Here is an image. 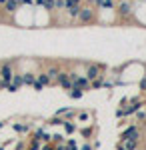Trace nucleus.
Returning a JSON list of instances; mask_svg holds the SVG:
<instances>
[{
	"mask_svg": "<svg viewBox=\"0 0 146 150\" xmlns=\"http://www.w3.org/2000/svg\"><path fill=\"white\" fill-rule=\"evenodd\" d=\"M138 142L136 140H128V138H122V142L118 144V150H136Z\"/></svg>",
	"mask_w": 146,
	"mask_h": 150,
	"instance_id": "obj_8",
	"label": "nucleus"
},
{
	"mask_svg": "<svg viewBox=\"0 0 146 150\" xmlns=\"http://www.w3.org/2000/svg\"><path fill=\"white\" fill-rule=\"evenodd\" d=\"M34 2H36L38 6H42V4H44V0H34Z\"/></svg>",
	"mask_w": 146,
	"mask_h": 150,
	"instance_id": "obj_22",
	"label": "nucleus"
},
{
	"mask_svg": "<svg viewBox=\"0 0 146 150\" xmlns=\"http://www.w3.org/2000/svg\"><path fill=\"white\" fill-rule=\"evenodd\" d=\"M114 2H116V0H102V6H100V8H104V10H110V8L114 6Z\"/></svg>",
	"mask_w": 146,
	"mask_h": 150,
	"instance_id": "obj_15",
	"label": "nucleus"
},
{
	"mask_svg": "<svg viewBox=\"0 0 146 150\" xmlns=\"http://www.w3.org/2000/svg\"><path fill=\"white\" fill-rule=\"evenodd\" d=\"M82 0H66V10H72V8H80Z\"/></svg>",
	"mask_w": 146,
	"mask_h": 150,
	"instance_id": "obj_13",
	"label": "nucleus"
},
{
	"mask_svg": "<svg viewBox=\"0 0 146 150\" xmlns=\"http://www.w3.org/2000/svg\"><path fill=\"white\" fill-rule=\"evenodd\" d=\"M54 2H56V12L66 10V0H54Z\"/></svg>",
	"mask_w": 146,
	"mask_h": 150,
	"instance_id": "obj_14",
	"label": "nucleus"
},
{
	"mask_svg": "<svg viewBox=\"0 0 146 150\" xmlns=\"http://www.w3.org/2000/svg\"><path fill=\"white\" fill-rule=\"evenodd\" d=\"M122 138H128V140H140V130L136 126H128V128H124L122 130Z\"/></svg>",
	"mask_w": 146,
	"mask_h": 150,
	"instance_id": "obj_6",
	"label": "nucleus"
},
{
	"mask_svg": "<svg viewBox=\"0 0 146 150\" xmlns=\"http://www.w3.org/2000/svg\"><path fill=\"white\" fill-rule=\"evenodd\" d=\"M46 74H48L50 80H54V78H58V74H60V68L58 66H48L46 68Z\"/></svg>",
	"mask_w": 146,
	"mask_h": 150,
	"instance_id": "obj_10",
	"label": "nucleus"
},
{
	"mask_svg": "<svg viewBox=\"0 0 146 150\" xmlns=\"http://www.w3.org/2000/svg\"><path fill=\"white\" fill-rule=\"evenodd\" d=\"M90 118V114H86V112H82V114H80V120H88Z\"/></svg>",
	"mask_w": 146,
	"mask_h": 150,
	"instance_id": "obj_20",
	"label": "nucleus"
},
{
	"mask_svg": "<svg viewBox=\"0 0 146 150\" xmlns=\"http://www.w3.org/2000/svg\"><path fill=\"white\" fill-rule=\"evenodd\" d=\"M140 90H146V76L142 74V80H140Z\"/></svg>",
	"mask_w": 146,
	"mask_h": 150,
	"instance_id": "obj_18",
	"label": "nucleus"
},
{
	"mask_svg": "<svg viewBox=\"0 0 146 150\" xmlns=\"http://www.w3.org/2000/svg\"><path fill=\"white\" fill-rule=\"evenodd\" d=\"M138 118H140V120H146V112H142V110H140V112H138Z\"/></svg>",
	"mask_w": 146,
	"mask_h": 150,
	"instance_id": "obj_21",
	"label": "nucleus"
},
{
	"mask_svg": "<svg viewBox=\"0 0 146 150\" xmlns=\"http://www.w3.org/2000/svg\"><path fill=\"white\" fill-rule=\"evenodd\" d=\"M134 0H120L118 2V16L122 20H134Z\"/></svg>",
	"mask_w": 146,
	"mask_h": 150,
	"instance_id": "obj_1",
	"label": "nucleus"
},
{
	"mask_svg": "<svg viewBox=\"0 0 146 150\" xmlns=\"http://www.w3.org/2000/svg\"><path fill=\"white\" fill-rule=\"evenodd\" d=\"M74 80V86L72 88H80V90H86L90 86V80L86 78V76H76V78H72Z\"/></svg>",
	"mask_w": 146,
	"mask_h": 150,
	"instance_id": "obj_7",
	"label": "nucleus"
},
{
	"mask_svg": "<svg viewBox=\"0 0 146 150\" xmlns=\"http://www.w3.org/2000/svg\"><path fill=\"white\" fill-rule=\"evenodd\" d=\"M18 6H20L18 0H8V2L4 4V10L10 12V14H16V12H18Z\"/></svg>",
	"mask_w": 146,
	"mask_h": 150,
	"instance_id": "obj_9",
	"label": "nucleus"
},
{
	"mask_svg": "<svg viewBox=\"0 0 146 150\" xmlns=\"http://www.w3.org/2000/svg\"><path fill=\"white\" fill-rule=\"evenodd\" d=\"M100 72H102V66H100V64H90L88 68H86V74H84V76L92 82V80H96V78H102Z\"/></svg>",
	"mask_w": 146,
	"mask_h": 150,
	"instance_id": "obj_5",
	"label": "nucleus"
},
{
	"mask_svg": "<svg viewBox=\"0 0 146 150\" xmlns=\"http://www.w3.org/2000/svg\"><path fill=\"white\" fill-rule=\"evenodd\" d=\"M74 124H72V122H66V124H64V130H66V132H74Z\"/></svg>",
	"mask_w": 146,
	"mask_h": 150,
	"instance_id": "obj_17",
	"label": "nucleus"
},
{
	"mask_svg": "<svg viewBox=\"0 0 146 150\" xmlns=\"http://www.w3.org/2000/svg\"><path fill=\"white\" fill-rule=\"evenodd\" d=\"M94 18H96V10H94L92 6H80L78 16H76V22L88 24V22H94Z\"/></svg>",
	"mask_w": 146,
	"mask_h": 150,
	"instance_id": "obj_2",
	"label": "nucleus"
},
{
	"mask_svg": "<svg viewBox=\"0 0 146 150\" xmlns=\"http://www.w3.org/2000/svg\"><path fill=\"white\" fill-rule=\"evenodd\" d=\"M34 84H40V86H44V84H50V78H48V74L46 72H40L38 76H36V82Z\"/></svg>",
	"mask_w": 146,
	"mask_h": 150,
	"instance_id": "obj_11",
	"label": "nucleus"
},
{
	"mask_svg": "<svg viewBox=\"0 0 146 150\" xmlns=\"http://www.w3.org/2000/svg\"><path fill=\"white\" fill-rule=\"evenodd\" d=\"M0 78L6 84L14 78V66H12V62H2L0 64Z\"/></svg>",
	"mask_w": 146,
	"mask_h": 150,
	"instance_id": "obj_3",
	"label": "nucleus"
},
{
	"mask_svg": "<svg viewBox=\"0 0 146 150\" xmlns=\"http://www.w3.org/2000/svg\"><path fill=\"white\" fill-rule=\"evenodd\" d=\"M0 128H2V124H0Z\"/></svg>",
	"mask_w": 146,
	"mask_h": 150,
	"instance_id": "obj_23",
	"label": "nucleus"
},
{
	"mask_svg": "<svg viewBox=\"0 0 146 150\" xmlns=\"http://www.w3.org/2000/svg\"><path fill=\"white\" fill-rule=\"evenodd\" d=\"M22 80H24V84H34L36 82V74H32V72H22Z\"/></svg>",
	"mask_w": 146,
	"mask_h": 150,
	"instance_id": "obj_12",
	"label": "nucleus"
},
{
	"mask_svg": "<svg viewBox=\"0 0 146 150\" xmlns=\"http://www.w3.org/2000/svg\"><path fill=\"white\" fill-rule=\"evenodd\" d=\"M70 96H72V98H80V96H82V90H80V88H72Z\"/></svg>",
	"mask_w": 146,
	"mask_h": 150,
	"instance_id": "obj_16",
	"label": "nucleus"
},
{
	"mask_svg": "<svg viewBox=\"0 0 146 150\" xmlns=\"http://www.w3.org/2000/svg\"><path fill=\"white\" fill-rule=\"evenodd\" d=\"M20 4H24V6H32L34 4V0H18Z\"/></svg>",
	"mask_w": 146,
	"mask_h": 150,
	"instance_id": "obj_19",
	"label": "nucleus"
},
{
	"mask_svg": "<svg viewBox=\"0 0 146 150\" xmlns=\"http://www.w3.org/2000/svg\"><path fill=\"white\" fill-rule=\"evenodd\" d=\"M58 84L62 86V88H68V90H72V86H74V80H72V76H70V72H62L60 70V74H58Z\"/></svg>",
	"mask_w": 146,
	"mask_h": 150,
	"instance_id": "obj_4",
	"label": "nucleus"
}]
</instances>
